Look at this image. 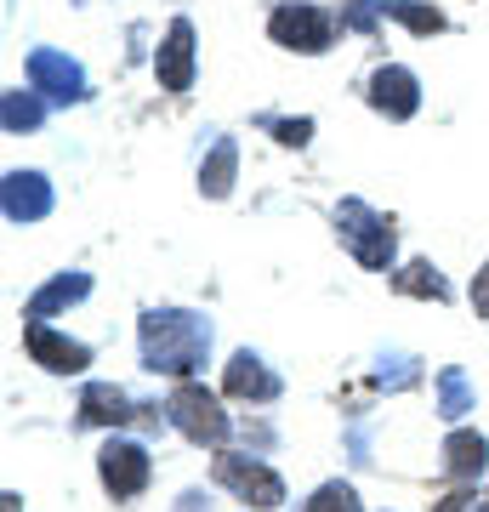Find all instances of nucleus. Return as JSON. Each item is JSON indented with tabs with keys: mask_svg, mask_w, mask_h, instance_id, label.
<instances>
[{
	"mask_svg": "<svg viewBox=\"0 0 489 512\" xmlns=\"http://www.w3.org/2000/svg\"><path fill=\"white\" fill-rule=\"evenodd\" d=\"M0 120H6V131H35L40 120H46V109H40V97L12 92L6 103H0Z\"/></svg>",
	"mask_w": 489,
	"mask_h": 512,
	"instance_id": "18",
	"label": "nucleus"
},
{
	"mask_svg": "<svg viewBox=\"0 0 489 512\" xmlns=\"http://www.w3.org/2000/svg\"><path fill=\"white\" fill-rule=\"evenodd\" d=\"M484 461H489V444L478 433H450V444H444V473L450 478H478Z\"/></svg>",
	"mask_w": 489,
	"mask_h": 512,
	"instance_id": "14",
	"label": "nucleus"
},
{
	"mask_svg": "<svg viewBox=\"0 0 489 512\" xmlns=\"http://www.w3.org/2000/svg\"><path fill=\"white\" fill-rule=\"evenodd\" d=\"M137 416V410H131V399L126 393H120V387H86V399H80V421H114V427H120V421H131Z\"/></svg>",
	"mask_w": 489,
	"mask_h": 512,
	"instance_id": "16",
	"label": "nucleus"
},
{
	"mask_svg": "<svg viewBox=\"0 0 489 512\" xmlns=\"http://www.w3.org/2000/svg\"><path fill=\"white\" fill-rule=\"evenodd\" d=\"M234 165H239L234 137H217V143H211V160L200 165V188L211 194V200H222V194L234 188Z\"/></svg>",
	"mask_w": 489,
	"mask_h": 512,
	"instance_id": "15",
	"label": "nucleus"
},
{
	"mask_svg": "<svg viewBox=\"0 0 489 512\" xmlns=\"http://www.w3.org/2000/svg\"><path fill=\"white\" fill-rule=\"evenodd\" d=\"M0 200H6V217L12 222H40L52 211V188H46V177H35V171H12Z\"/></svg>",
	"mask_w": 489,
	"mask_h": 512,
	"instance_id": "9",
	"label": "nucleus"
},
{
	"mask_svg": "<svg viewBox=\"0 0 489 512\" xmlns=\"http://www.w3.org/2000/svg\"><path fill=\"white\" fill-rule=\"evenodd\" d=\"M29 80H35L52 103H80V97H86V74H80V63L63 57V52H29Z\"/></svg>",
	"mask_w": 489,
	"mask_h": 512,
	"instance_id": "5",
	"label": "nucleus"
},
{
	"mask_svg": "<svg viewBox=\"0 0 489 512\" xmlns=\"http://www.w3.org/2000/svg\"><path fill=\"white\" fill-rule=\"evenodd\" d=\"M154 74H160V86H171V92H188V86H194V23L188 18H177L171 35L160 40Z\"/></svg>",
	"mask_w": 489,
	"mask_h": 512,
	"instance_id": "8",
	"label": "nucleus"
},
{
	"mask_svg": "<svg viewBox=\"0 0 489 512\" xmlns=\"http://www.w3.org/2000/svg\"><path fill=\"white\" fill-rule=\"evenodd\" d=\"M416 376H421V365H416V359H404V353L381 359V370H376V382L387 387V393H404V387H416Z\"/></svg>",
	"mask_w": 489,
	"mask_h": 512,
	"instance_id": "21",
	"label": "nucleus"
},
{
	"mask_svg": "<svg viewBox=\"0 0 489 512\" xmlns=\"http://www.w3.org/2000/svg\"><path fill=\"white\" fill-rule=\"evenodd\" d=\"M222 387H228L234 399H279V376H273L256 353H234V359H228Z\"/></svg>",
	"mask_w": 489,
	"mask_h": 512,
	"instance_id": "12",
	"label": "nucleus"
},
{
	"mask_svg": "<svg viewBox=\"0 0 489 512\" xmlns=\"http://www.w3.org/2000/svg\"><path fill=\"white\" fill-rule=\"evenodd\" d=\"M171 421H177L194 444H205V450H217V444L228 439V416H222V404L211 399L205 387H177V393H171Z\"/></svg>",
	"mask_w": 489,
	"mask_h": 512,
	"instance_id": "3",
	"label": "nucleus"
},
{
	"mask_svg": "<svg viewBox=\"0 0 489 512\" xmlns=\"http://www.w3.org/2000/svg\"><path fill=\"white\" fill-rule=\"evenodd\" d=\"M404 296H433V302H444L450 296V285H444V274H438L433 262H410V268H399V279H393Z\"/></svg>",
	"mask_w": 489,
	"mask_h": 512,
	"instance_id": "17",
	"label": "nucleus"
},
{
	"mask_svg": "<svg viewBox=\"0 0 489 512\" xmlns=\"http://www.w3.org/2000/svg\"><path fill=\"white\" fill-rule=\"evenodd\" d=\"M387 18H399L404 29H416V35H438V29H444V18H438L433 6H416V0H393Z\"/></svg>",
	"mask_w": 489,
	"mask_h": 512,
	"instance_id": "20",
	"label": "nucleus"
},
{
	"mask_svg": "<svg viewBox=\"0 0 489 512\" xmlns=\"http://www.w3.org/2000/svg\"><path fill=\"white\" fill-rule=\"evenodd\" d=\"M308 512H359V495L347 490V484H325V490L308 501Z\"/></svg>",
	"mask_w": 489,
	"mask_h": 512,
	"instance_id": "22",
	"label": "nucleus"
},
{
	"mask_svg": "<svg viewBox=\"0 0 489 512\" xmlns=\"http://www.w3.org/2000/svg\"><path fill=\"white\" fill-rule=\"evenodd\" d=\"M273 40L290 52H325L330 46V18L313 6H279L273 12Z\"/></svg>",
	"mask_w": 489,
	"mask_h": 512,
	"instance_id": "6",
	"label": "nucleus"
},
{
	"mask_svg": "<svg viewBox=\"0 0 489 512\" xmlns=\"http://www.w3.org/2000/svg\"><path fill=\"white\" fill-rule=\"evenodd\" d=\"M370 103H376L381 114H393V120H410L416 103H421L416 74L410 69H376V80H370Z\"/></svg>",
	"mask_w": 489,
	"mask_h": 512,
	"instance_id": "10",
	"label": "nucleus"
},
{
	"mask_svg": "<svg viewBox=\"0 0 489 512\" xmlns=\"http://www.w3.org/2000/svg\"><path fill=\"white\" fill-rule=\"evenodd\" d=\"M91 291V279L86 274H63V279H52L46 291H35L29 296V325H46L57 308H69V302H80V296Z\"/></svg>",
	"mask_w": 489,
	"mask_h": 512,
	"instance_id": "13",
	"label": "nucleus"
},
{
	"mask_svg": "<svg viewBox=\"0 0 489 512\" xmlns=\"http://www.w3.org/2000/svg\"><path fill=\"white\" fill-rule=\"evenodd\" d=\"M376 0H347V12H342V23L347 29H376Z\"/></svg>",
	"mask_w": 489,
	"mask_h": 512,
	"instance_id": "23",
	"label": "nucleus"
},
{
	"mask_svg": "<svg viewBox=\"0 0 489 512\" xmlns=\"http://www.w3.org/2000/svg\"><path fill=\"white\" fill-rule=\"evenodd\" d=\"M472 308L489 319V268H478V279H472Z\"/></svg>",
	"mask_w": 489,
	"mask_h": 512,
	"instance_id": "25",
	"label": "nucleus"
},
{
	"mask_svg": "<svg viewBox=\"0 0 489 512\" xmlns=\"http://www.w3.org/2000/svg\"><path fill=\"white\" fill-rule=\"evenodd\" d=\"M97 467H103V484H109L114 495H137L148 484V450L131 444V439H109L103 456H97Z\"/></svg>",
	"mask_w": 489,
	"mask_h": 512,
	"instance_id": "7",
	"label": "nucleus"
},
{
	"mask_svg": "<svg viewBox=\"0 0 489 512\" xmlns=\"http://www.w3.org/2000/svg\"><path fill=\"white\" fill-rule=\"evenodd\" d=\"M308 131H313V120H273L279 143H308Z\"/></svg>",
	"mask_w": 489,
	"mask_h": 512,
	"instance_id": "24",
	"label": "nucleus"
},
{
	"mask_svg": "<svg viewBox=\"0 0 489 512\" xmlns=\"http://www.w3.org/2000/svg\"><path fill=\"white\" fill-rule=\"evenodd\" d=\"M467 404H472L467 376H461V370H444V376H438V410L455 421V416H467Z\"/></svg>",
	"mask_w": 489,
	"mask_h": 512,
	"instance_id": "19",
	"label": "nucleus"
},
{
	"mask_svg": "<svg viewBox=\"0 0 489 512\" xmlns=\"http://www.w3.org/2000/svg\"><path fill=\"white\" fill-rule=\"evenodd\" d=\"M205 348H211V325L200 313H177V308L143 313V365L148 370L188 376V370H200Z\"/></svg>",
	"mask_w": 489,
	"mask_h": 512,
	"instance_id": "1",
	"label": "nucleus"
},
{
	"mask_svg": "<svg viewBox=\"0 0 489 512\" xmlns=\"http://www.w3.org/2000/svg\"><path fill=\"white\" fill-rule=\"evenodd\" d=\"M472 512H489V501H484V507H472Z\"/></svg>",
	"mask_w": 489,
	"mask_h": 512,
	"instance_id": "26",
	"label": "nucleus"
},
{
	"mask_svg": "<svg viewBox=\"0 0 489 512\" xmlns=\"http://www.w3.org/2000/svg\"><path fill=\"white\" fill-rule=\"evenodd\" d=\"M336 234L347 239V251L359 256V268H393V222L376 217L364 200L336 205Z\"/></svg>",
	"mask_w": 489,
	"mask_h": 512,
	"instance_id": "2",
	"label": "nucleus"
},
{
	"mask_svg": "<svg viewBox=\"0 0 489 512\" xmlns=\"http://www.w3.org/2000/svg\"><path fill=\"white\" fill-rule=\"evenodd\" d=\"M217 484L234 490L239 501H251V507H279V501H285L279 473H268V467L251 461V456H217Z\"/></svg>",
	"mask_w": 489,
	"mask_h": 512,
	"instance_id": "4",
	"label": "nucleus"
},
{
	"mask_svg": "<svg viewBox=\"0 0 489 512\" xmlns=\"http://www.w3.org/2000/svg\"><path fill=\"white\" fill-rule=\"evenodd\" d=\"M23 342H29V353H35L40 365H46V370H63V376H69V370H86V359H91L80 342L57 336L52 325H29V330H23Z\"/></svg>",
	"mask_w": 489,
	"mask_h": 512,
	"instance_id": "11",
	"label": "nucleus"
}]
</instances>
